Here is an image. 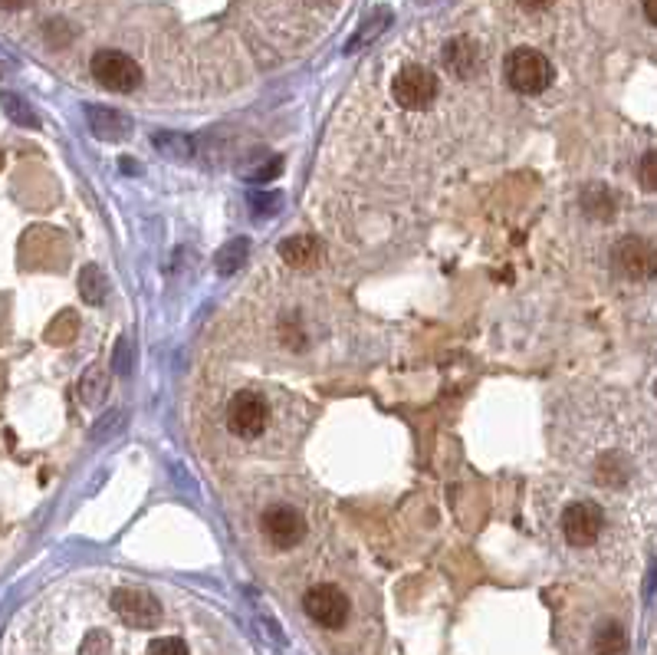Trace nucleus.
<instances>
[{
    "mask_svg": "<svg viewBox=\"0 0 657 655\" xmlns=\"http://www.w3.org/2000/svg\"><path fill=\"white\" fill-rule=\"evenodd\" d=\"M148 655H188V642L178 639V636L155 639L152 646H148Z\"/></svg>",
    "mask_w": 657,
    "mask_h": 655,
    "instance_id": "nucleus-21",
    "label": "nucleus"
},
{
    "mask_svg": "<svg viewBox=\"0 0 657 655\" xmlns=\"http://www.w3.org/2000/svg\"><path fill=\"white\" fill-rule=\"evenodd\" d=\"M522 7L526 10H546V7H552V4H556V0H520Z\"/></svg>",
    "mask_w": 657,
    "mask_h": 655,
    "instance_id": "nucleus-27",
    "label": "nucleus"
},
{
    "mask_svg": "<svg viewBox=\"0 0 657 655\" xmlns=\"http://www.w3.org/2000/svg\"><path fill=\"white\" fill-rule=\"evenodd\" d=\"M506 82L522 96H536V92L549 90L552 82V63L549 56L530 46H520L506 56Z\"/></svg>",
    "mask_w": 657,
    "mask_h": 655,
    "instance_id": "nucleus-1",
    "label": "nucleus"
},
{
    "mask_svg": "<svg viewBox=\"0 0 657 655\" xmlns=\"http://www.w3.org/2000/svg\"><path fill=\"white\" fill-rule=\"evenodd\" d=\"M108 395V369L102 363H92L80 379V399L82 405H99Z\"/></svg>",
    "mask_w": 657,
    "mask_h": 655,
    "instance_id": "nucleus-12",
    "label": "nucleus"
},
{
    "mask_svg": "<svg viewBox=\"0 0 657 655\" xmlns=\"http://www.w3.org/2000/svg\"><path fill=\"white\" fill-rule=\"evenodd\" d=\"M279 257H283L289 267H296V271H313V267H319V261H323V244H319V237H313V234L286 237V241L279 244Z\"/></svg>",
    "mask_w": 657,
    "mask_h": 655,
    "instance_id": "nucleus-10",
    "label": "nucleus"
},
{
    "mask_svg": "<svg viewBox=\"0 0 657 655\" xmlns=\"http://www.w3.org/2000/svg\"><path fill=\"white\" fill-rule=\"evenodd\" d=\"M582 208L586 214L598 221H612L615 218V195L605 188V185H588L586 192H582Z\"/></svg>",
    "mask_w": 657,
    "mask_h": 655,
    "instance_id": "nucleus-14",
    "label": "nucleus"
},
{
    "mask_svg": "<svg viewBox=\"0 0 657 655\" xmlns=\"http://www.w3.org/2000/svg\"><path fill=\"white\" fill-rule=\"evenodd\" d=\"M303 610L323 629H343L349 619V596L335 583H315L303 596Z\"/></svg>",
    "mask_w": 657,
    "mask_h": 655,
    "instance_id": "nucleus-4",
    "label": "nucleus"
},
{
    "mask_svg": "<svg viewBox=\"0 0 657 655\" xmlns=\"http://www.w3.org/2000/svg\"><path fill=\"white\" fill-rule=\"evenodd\" d=\"M615 264L628 280H651L657 271V251L648 237H622L615 247Z\"/></svg>",
    "mask_w": 657,
    "mask_h": 655,
    "instance_id": "nucleus-9",
    "label": "nucleus"
},
{
    "mask_svg": "<svg viewBox=\"0 0 657 655\" xmlns=\"http://www.w3.org/2000/svg\"><path fill=\"white\" fill-rule=\"evenodd\" d=\"M247 237H237V241H230V244L224 247V251H221V254H217V271L221 273H234L237 267L243 264V257H247Z\"/></svg>",
    "mask_w": 657,
    "mask_h": 655,
    "instance_id": "nucleus-18",
    "label": "nucleus"
},
{
    "mask_svg": "<svg viewBox=\"0 0 657 655\" xmlns=\"http://www.w3.org/2000/svg\"><path fill=\"white\" fill-rule=\"evenodd\" d=\"M0 168H4V152H0Z\"/></svg>",
    "mask_w": 657,
    "mask_h": 655,
    "instance_id": "nucleus-31",
    "label": "nucleus"
},
{
    "mask_svg": "<svg viewBox=\"0 0 657 655\" xmlns=\"http://www.w3.org/2000/svg\"><path fill=\"white\" fill-rule=\"evenodd\" d=\"M0 7H7V10H20V7H30V0H0Z\"/></svg>",
    "mask_w": 657,
    "mask_h": 655,
    "instance_id": "nucleus-29",
    "label": "nucleus"
},
{
    "mask_svg": "<svg viewBox=\"0 0 657 655\" xmlns=\"http://www.w3.org/2000/svg\"><path fill=\"white\" fill-rule=\"evenodd\" d=\"M562 537L568 540L572 546H592L595 540L602 537L605 530V510L602 504L595 501H572L566 510H562Z\"/></svg>",
    "mask_w": 657,
    "mask_h": 655,
    "instance_id": "nucleus-6",
    "label": "nucleus"
},
{
    "mask_svg": "<svg viewBox=\"0 0 657 655\" xmlns=\"http://www.w3.org/2000/svg\"><path fill=\"white\" fill-rule=\"evenodd\" d=\"M112 610L126 626L136 629H155L162 622V603L142 586H118L112 593Z\"/></svg>",
    "mask_w": 657,
    "mask_h": 655,
    "instance_id": "nucleus-5",
    "label": "nucleus"
},
{
    "mask_svg": "<svg viewBox=\"0 0 657 655\" xmlns=\"http://www.w3.org/2000/svg\"><path fill=\"white\" fill-rule=\"evenodd\" d=\"M63 24H56V20H53V24H50V27H46V40H50V43H53V46H63V43H70V37H72V33H63Z\"/></svg>",
    "mask_w": 657,
    "mask_h": 655,
    "instance_id": "nucleus-25",
    "label": "nucleus"
},
{
    "mask_svg": "<svg viewBox=\"0 0 657 655\" xmlns=\"http://www.w3.org/2000/svg\"><path fill=\"white\" fill-rule=\"evenodd\" d=\"M260 530L263 537L270 540L277 550H293V546L303 544L306 537V517L299 514L296 508H289V504H273L260 514Z\"/></svg>",
    "mask_w": 657,
    "mask_h": 655,
    "instance_id": "nucleus-7",
    "label": "nucleus"
},
{
    "mask_svg": "<svg viewBox=\"0 0 657 655\" xmlns=\"http://www.w3.org/2000/svg\"><path fill=\"white\" fill-rule=\"evenodd\" d=\"M391 96L401 109L421 112L437 100V76L427 66H405L391 82Z\"/></svg>",
    "mask_w": 657,
    "mask_h": 655,
    "instance_id": "nucleus-3",
    "label": "nucleus"
},
{
    "mask_svg": "<svg viewBox=\"0 0 657 655\" xmlns=\"http://www.w3.org/2000/svg\"><path fill=\"white\" fill-rule=\"evenodd\" d=\"M595 655H628V632L618 622H602L592 639Z\"/></svg>",
    "mask_w": 657,
    "mask_h": 655,
    "instance_id": "nucleus-13",
    "label": "nucleus"
},
{
    "mask_svg": "<svg viewBox=\"0 0 657 655\" xmlns=\"http://www.w3.org/2000/svg\"><path fill=\"white\" fill-rule=\"evenodd\" d=\"M4 385H7V375H4V365H0V395H4Z\"/></svg>",
    "mask_w": 657,
    "mask_h": 655,
    "instance_id": "nucleus-30",
    "label": "nucleus"
},
{
    "mask_svg": "<svg viewBox=\"0 0 657 655\" xmlns=\"http://www.w3.org/2000/svg\"><path fill=\"white\" fill-rule=\"evenodd\" d=\"M444 66L450 73L460 76V80H470V76L480 70V46L470 37H457L444 46Z\"/></svg>",
    "mask_w": 657,
    "mask_h": 655,
    "instance_id": "nucleus-11",
    "label": "nucleus"
},
{
    "mask_svg": "<svg viewBox=\"0 0 657 655\" xmlns=\"http://www.w3.org/2000/svg\"><path fill=\"white\" fill-rule=\"evenodd\" d=\"M270 422V409L257 392H237L227 405V425L237 438H257Z\"/></svg>",
    "mask_w": 657,
    "mask_h": 655,
    "instance_id": "nucleus-8",
    "label": "nucleus"
},
{
    "mask_svg": "<svg viewBox=\"0 0 657 655\" xmlns=\"http://www.w3.org/2000/svg\"><path fill=\"white\" fill-rule=\"evenodd\" d=\"M76 329H80V319H76V313L72 309H63L60 317L46 327V343H53V346H63V343H70L72 337H76Z\"/></svg>",
    "mask_w": 657,
    "mask_h": 655,
    "instance_id": "nucleus-17",
    "label": "nucleus"
},
{
    "mask_svg": "<svg viewBox=\"0 0 657 655\" xmlns=\"http://www.w3.org/2000/svg\"><path fill=\"white\" fill-rule=\"evenodd\" d=\"M108 652H112V639H108L106 632H99V629L82 639L80 655H108Z\"/></svg>",
    "mask_w": 657,
    "mask_h": 655,
    "instance_id": "nucleus-22",
    "label": "nucleus"
},
{
    "mask_svg": "<svg viewBox=\"0 0 657 655\" xmlns=\"http://www.w3.org/2000/svg\"><path fill=\"white\" fill-rule=\"evenodd\" d=\"M644 17L648 24H657V0H644Z\"/></svg>",
    "mask_w": 657,
    "mask_h": 655,
    "instance_id": "nucleus-28",
    "label": "nucleus"
},
{
    "mask_svg": "<svg viewBox=\"0 0 657 655\" xmlns=\"http://www.w3.org/2000/svg\"><path fill=\"white\" fill-rule=\"evenodd\" d=\"M0 102H4V109H7V116L14 119V122H20V126H36V116L17 100V96H10V92H7V96H4Z\"/></svg>",
    "mask_w": 657,
    "mask_h": 655,
    "instance_id": "nucleus-20",
    "label": "nucleus"
},
{
    "mask_svg": "<svg viewBox=\"0 0 657 655\" xmlns=\"http://www.w3.org/2000/svg\"><path fill=\"white\" fill-rule=\"evenodd\" d=\"M641 188L644 192H657V155L648 152L641 158Z\"/></svg>",
    "mask_w": 657,
    "mask_h": 655,
    "instance_id": "nucleus-23",
    "label": "nucleus"
},
{
    "mask_svg": "<svg viewBox=\"0 0 657 655\" xmlns=\"http://www.w3.org/2000/svg\"><path fill=\"white\" fill-rule=\"evenodd\" d=\"M116 369L118 373H128V343L122 339L118 343V353H116Z\"/></svg>",
    "mask_w": 657,
    "mask_h": 655,
    "instance_id": "nucleus-26",
    "label": "nucleus"
},
{
    "mask_svg": "<svg viewBox=\"0 0 657 655\" xmlns=\"http://www.w3.org/2000/svg\"><path fill=\"white\" fill-rule=\"evenodd\" d=\"M80 293H82V300L92 303V307H99V303L106 300L108 277L102 273V267H96V264L82 267V273H80Z\"/></svg>",
    "mask_w": 657,
    "mask_h": 655,
    "instance_id": "nucleus-15",
    "label": "nucleus"
},
{
    "mask_svg": "<svg viewBox=\"0 0 657 655\" xmlns=\"http://www.w3.org/2000/svg\"><path fill=\"white\" fill-rule=\"evenodd\" d=\"M89 122H92V132L99 138H126L128 136V119L116 116V112H102L99 106H92L89 109Z\"/></svg>",
    "mask_w": 657,
    "mask_h": 655,
    "instance_id": "nucleus-16",
    "label": "nucleus"
},
{
    "mask_svg": "<svg viewBox=\"0 0 657 655\" xmlns=\"http://www.w3.org/2000/svg\"><path fill=\"white\" fill-rule=\"evenodd\" d=\"M155 146L162 148V152H168L172 158H188L191 155V142L178 138L174 132H158V136H155Z\"/></svg>",
    "mask_w": 657,
    "mask_h": 655,
    "instance_id": "nucleus-19",
    "label": "nucleus"
},
{
    "mask_svg": "<svg viewBox=\"0 0 657 655\" xmlns=\"http://www.w3.org/2000/svg\"><path fill=\"white\" fill-rule=\"evenodd\" d=\"M250 204L257 211H263V214H267V211H277L279 208V195H263V192H250Z\"/></svg>",
    "mask_w": 657,
    "mask_h": 655,
    "instance_id": "nucleus-24",
    "label": "nucleus"
},
{
    "mask_svg": "<svg viewBox=\"0 0 657 655\" xmlns=\"http://www.w3.org/2000/svg\"><path fill=\"white\" fill-rule=\"evenodd\" d=\"M89 70L92 80L108 92H136L138 82H142L138 63L128 53H122V50H99L92 56Z\"/></svg>",
    "mask_w": 657,
    "mask_h": 655,
    "instance_id": "nucleus-2",
    "label": "nucleus"
}]
</instances>
